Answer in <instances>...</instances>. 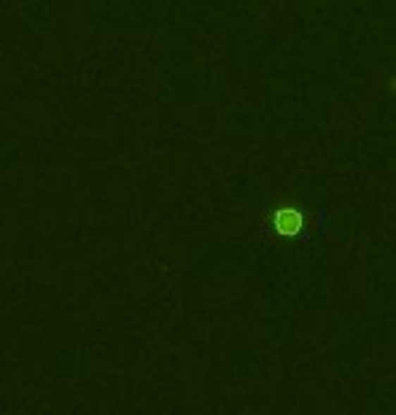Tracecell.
<instances>
[{"mask_svg": "<svg viewBox=\"0 0 396 415\" xmlns=\"http://www.w3.org/2000/svg\"><path fill=\"white\" fill-rule=\"evenodd\" d=\"M302 224H305V218L297 208H278L275 211V230L280 235H297L302 230Z\"/></svg>", "mask_w": 396, "mask_h": 415, "instance_id": "1", "label": "cell"}]
</instances>
